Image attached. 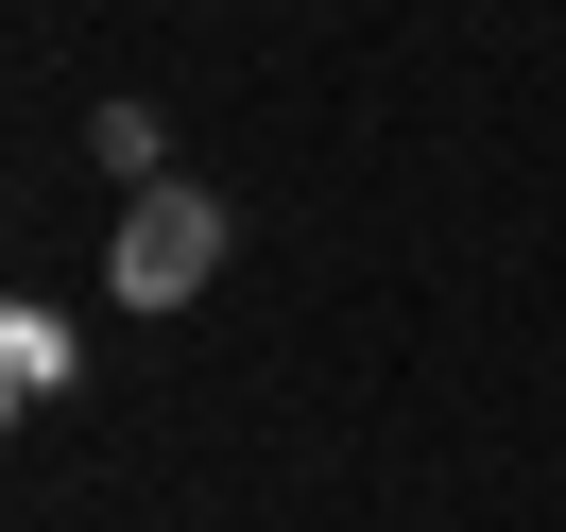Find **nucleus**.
I'll return each mask as SVG.
<instances>
[{"instance_id": "2", "label": "nucleus", "mask_w": 566, "mask_h": 532, "mask_svg": "<svg viewBox=\"0 0 566 532\" xmlns=\"http://www.w3.org/2000/svg\"><path fill=\"white\" fill-rule=\"evenodd\" d=\"M0 378H18V395H52V378H70V326H52V310H18V326H0Z\"/></svg>"}, {"instance_id": "1", "label": "nucleus", "mask_w": 566, "mask_h": 532, "mask_svg": "<svg viewBox=\"0 0 566 532\" xmlns=\"http://www.w3.org/2000/svg\"><path fill=\"white\" fill-rule=\"evenodd\" d=\"M207 275H223V207H207V189H138L120 241H104V292H120V310H189Z\"/></svg>"}]
</instances>
